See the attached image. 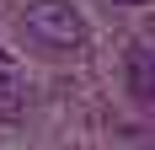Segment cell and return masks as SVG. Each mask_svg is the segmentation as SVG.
Segmentation results:
<instances>
[{
  "instance_id": "4",
  "label": "cell",
  "mask_w": 155,
  "mask_h": 150,
  "mask_svg": "<svg viewBox=\"0 0 155 150\" xmlns=\"http://www.w3.org/2000/svg\"><path fill=\"white\" fill-rule=\"evenodd\" d=\"M123 5H144V0H123Z\"/></svg>"
},
{
  "instance_id": "3",
  "label": "cell",
  "mask_w": 155,
  "mask_h": 150,
  "mask_svg": "<svg viewBox=\"0 0 155 150\" xmlns=\"http://www.w3.org/2000/svg\"><path fill=\"white\" fill-rule=\"evenodd\" d=\"M27 113V86H21V75L0 70V118H21Z\"/></svg>"
},
{
  "instance_id": "1",
  "label": "cell",
  "mask_w": 155,
  "mask_h": 150,
  "mask_svg": "<svg viewBox=\"0 0 155 150\" xmlns=\"http://www.w3.org/2000/svg\"><path fill=\"white\" fill-rule=\"evenodd\" d=\"M27 32L48 48H86V16L70 0H32L27 5Z\"/></svg>"
},
{
  "instance_id": "2",
  "label": "cell",
  "mask_w": 155,
  "mask_h": 150,
  "mask_svg": "<svg viewBox=\"0 0 155 150\" xmlns=\"http://www.w3.org/2000/svg\"><path fill=\"white\" fill-rule=\"evenodd\" d=\"M123 80L134 102H155V48L150 43H134L123 54Z\"/></svg>"
}]
</instances>
